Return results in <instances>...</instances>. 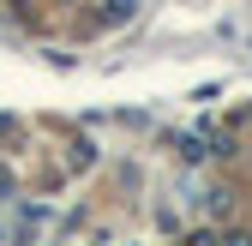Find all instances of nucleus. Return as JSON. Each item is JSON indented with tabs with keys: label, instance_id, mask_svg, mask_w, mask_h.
Listing matches in <instances>:
<instances>
[{
	"label": "nucleus",
	"instance_id": "f257e3e1",
	"mask_svg": "<svg viewBox=\"0 0 252 246\" xmlns=\"http://www.w3.org/2000/svg\"><path fill=\"white\" fill-rule=\"evenodd\" d=\"M126 12H132V0H108V18H114V24H120Z\"/></svg>",
	"mask_w": 252,
	"mask_h": 246
}]
</instances>
